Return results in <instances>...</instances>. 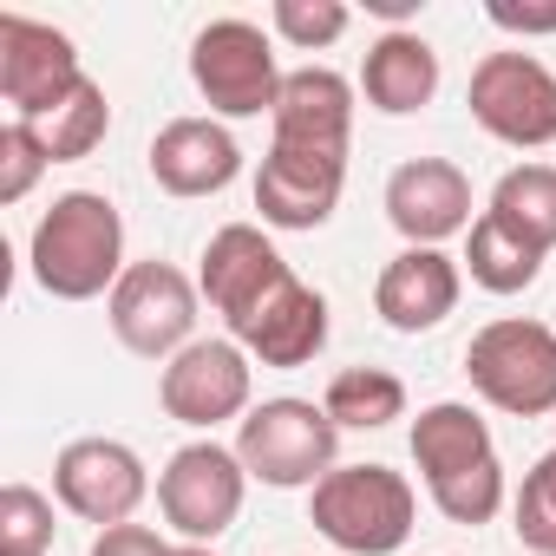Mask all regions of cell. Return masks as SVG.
Segmentation results:
<instances>
[{"label": "cell", "mask_w": 556, "mask_h": 556, "mask_svg": "<svg viewBox=\"0 0 556 556\" xmlns=\"http://www.w3.org/2000/svg\"><path fill=\"white\" fill-rule=\"evenodd\" d=\"M34 282L53 295V302H92L105 289H118V275L131 268L125 262V216L112 197L99 190H66L53 197V210L34 223Z\"/></svg>", "instance_id": "6da1fadb"}, {"label": "cell", "mask_w": 556, "mask_h": 556, "mask_svg": "<svg viewBox=\"0 0 556 556\" xmlns=\"http://www.w3.org/2000/svg\"><path fill=\"white\" fill-rule=\"evenodd\" d=\"M413 510H419L413 484L387 465H334L308 491L315 530L348 556H393L413 536Z\"/></svg>", "instance_id": "7a4b0ae2"}, {"label": "cell", "mask_w": 556, "mask_h": 556, "mask_svg": "<svg viewBox=\"0 0 556 556\" xmlns=\"http://www.w3.org/2000/svg\"><path fill=\"white\" fill-rule=\"evenodd\" d=\"M465 374H471L478 400H491L497 413L543 419V413H556V328L523 321V315H497L471 334Z\"/></svg>", "instance_id": "3957f363"}, {"label": "cell", "mask_w": 556, "mask_h": 556, "mask_svg": "<svg viewBox=\"0 0 556 556\" xmlns=\"http://www.w3.org/2000/svg\"><path fill=\"white\" fill-rule=\"evenodd\" d=\"M334 452H341V426L315 400H262V406H249V419L236 432L242 471L275 491H302V484L315 491L334 471Z\"/></svg>", "instance_id": "277c9868"}, {"label": "cell", "mask_w": 556, "mask_h": 556, "mask_svg": "<svg viewBox=\"0 0 556 556\" xmlns=\"http://www.w3.org/2000/svg\"><path fill=\"white\" fill-rule=\"evenodd\" d=\"M190 79L197 92L210 99V112L223 118H262L282 99V66H275V47L255 21H210L197 40H190Z\"/></svg>", "instance_id": "5b68a950"}, {"label": "cell", "mask_w": 556, "mask_h": 556, "mask_svg": "<svg viewBox=\"0 0 556 556\" xmlns=\"http://www.w3.org/2000/svg\"><path fill=\"white\" fill-rule=\"evenodd\" d=\"M242 491H249V471L216 439L170 452V465L157 471V510L184 543H216L242 517Z\"/></svg>", "instance_id": "8992f818"}, {"label": "cell", "mask_w": 556, "mask_h": 556, "mask_svg": "<svg viewBox=\"0 0 556 556\" xmlns=\"http://www.w3.org/2000/svg\"><path fill=\"white\" fill-rule=\"evenodd\" d=\"M197 282L184 268H170V262H131L125 275H118V289H112V302H105V315H112V334L131 348V354H144V361H177L184 348H190V328H197Z\"/></svg>", "instance_id": "52a82bcc"}, {"label": "cell", "mask_w": 556, "mask_h": 556, "mask_svg": "<svg viewBox=\"0 0 556 556\" xmlns=\"http://www.w3.org/2000/svg\"><path fill=\"white\" fill-rule=\"evenodd\" d=\"M465 99L497 144H517V151L556 144V73L536 53H484Z\"/></svg>", "instance_id": "ba28073f"}, {"label": "cell", "mask_w": 556, "mask_h": 556, "mask_svg": "<svg viewBox=\"0 0 556 556\" xmlns=\"http://www.w3.org/2000/svg\"><path fill=\"white\" fill-rule=\"evenodd\" d=\"M295 282V268L275 255V242L255 229V223H223L216 236H210V249H203V275H197V289H203V302L229 321V341H242L249 334V321L275 302Z\"/></svg>", "instance_id": "9c48e42d"}, {"label": "cell", "mask_w": 556, "mask_h": 556, "mask_svg": "<svg viewBox=\"0 0 556 556\" xmlns=\"http://www.w3.org/2000/svg\"><path fill=\"white\" fill-rule=\"evenodd\" d=\"M86 86L79 47L27 14H0V99L14 105V118L40 125L47 112H60L73 92Z\"/></svg>", "instance_id": "30bf717a"}, {"label": "cell", "mask_w": 556, "mask_h": 556, "mask_svg": "<svg viewBox=\"0 0 556 556\" xmlns=\"http://www.w3.org/2000/svg\"><path fill=\"white\" fill-rule=\"evenodd\" d=\"M53 497L73 517H86L99 530H118L151 497V478H144V458L125 439H73L53 458Z\"/></svg>", "instance_id": "8fae6325"}, {"label": "cell", "mask_w": 556, "mask_h": 556, "mask_svg": "<svg viewBox=\"0 0 556 556\" xmlns=\"http://www.w3.org/2000/svg\"><path fill=\"white\" fill-rule=\"evenodd\" d=\"M249 393H255V374H249V354L236 341H190L177 361H164V380H157L164 413L177 426H197V432L242 419Z\"/></svg>", "instance_id": "7c38bea8"}, {"label": "cell", "mask_w": 556, "mask_h": 556, "mask_svg": "<svg viewBox=\"0 0 556 556\" xmlns=\"http://www.w3.org/2000/svg\"><path fill=\"white\" fill-rule=\"evenodd\" d=\"M341 184H348V157L268 144V157L255 170V210L268 229H321L341 203Z\"/></svg>", "instance_id": "4fadbf2b"}, {"label": "cell", "mask_w": 556, "mask_h": 556, "mask_svg": "<svg viewBox=\"0 0 556 556\" xmlns=\"http://www.w3.org/2000/svg\"><path fill=\"white\" fill-rule=\"evenodd\" d=\"M387 223L406 249H439L445 236L471 229V177L445 157H406L387 177Z\"/></svg>", "instance_id": "5bb4252c"}, {"label": "cell", "mask_w": 556, "mask_h": 556, "mask_svg": "<svg viewBox=\"0 0 556 556\" xmlns=\"http://www.w3.org/2000/svg\"><path fill=\"white\" fill-rule=\"evenodd\" d=\"M268 125H275V144L348 157V138H354V86L334 66H302V73L282 79V99H275Z\"/></svg>", "instance_id": "9a60e30c"}, {"label": "cell", "mask_w": 556, "mask_h": 556, "mask_svg": "<svg viewBox=\"0 0 556 556\" xmlns=\"http://www.w3.org/2000/svg\"><path fill=\"white\" fill-rule=\"evenodd\" d=\"M458 289L465 275L445 249H400L374 282V308L393 334H426L458 308Z\"/></svg>", "instance_id": "2e32d148"}, {"label": "cell", "mask_w": 556, "mask_h": 556, "mask_svg": "<svg viewBox=\"0 0 556 556\" xmlns=\"http://www.w3.org/2000/svg\"><path fill=\"white\" fill-rule=\"evenodd\" d=\"M242 170V144L216 118H170L151 138V177L170 197H216Z\"/></svg>", "instance_id": "e0dca14e"}, {"label": "cell", "mask_w": 556, "mask_h": 556, "mask_svg": "<svg viewBox=\"0 0 556 556\" xmlns=\"http://www.w3.org/2000/svg\"><path fill=\"white\" fill-rule=\"evenodd\" d=\"M236 348L255 354L262 367H308L328 348V302H321V289H308L302 275H295V282L249 321V334Z\"/></svg>", "instance_id": "ac0fdd59"}, {"label": "cell", "mask_w": 556, "mask_h": 556, "mask_svg": "<svg viewBox=\"0 0 556 556\" xmlns=\"http://www.w3.org/2000/svg\"><path fill=\"white\" fill-rule=\"evenodd\" d=\"M361 92H367V105H374V112L406 118V112L432 105V92H439V53H432L419 34L393 27V34H380V40L367 47Z\"/></svg>", "instance_id": "d6986e66"}, {"label": "cell", "mask_w": 556, "mask_h": 556, "mask_svg": "<svg viewBox=\"0 0 556 556\" xmlns=\"http://www.w3.org/2000/svg\"><path fill=\"white\" fill-rule=\"evenodd\" d=\"M484 458H497V445H491V426L465 400H439L413 419V465L426 471V484H439L452 471H471Z\"/></svg>", "instance_id": "ffe728a7"}, {"label": "cell", "mask_w": 556, "mask_h": 556, "mask_svg": "<svg viewBox=\"0 0 556 556\" xmlns=\"http://www.w3.org/2000/svg\"><path fill=\"white\" fill-rule=\"evenodd\" d=\"M465 268H471V282L478 289H491V295H523L536 275H543V249L523 236V229H510L504 216H478L471 223V242H465Z\"/></svg>", "instance_id": "44dd1931"}, {"label": "cell", "mask_w": 556, "mask_h": 556, "mask_svg": "<svg viewBox=\"0 0 556 556\" xmlns=\"http://www.w3.org/2000/svg\"><path fill=\"white\" fill-rule=\"evenodd\" d=\"M328 419L341 432H380L393 419H406V380L387 374V367H341L328 380Z\"/></svg>", "instance_id": "7402d4cb"}, {"label": "cell", "mask_w": 556, "mask_h": 556, "mask_svg": "<svg viewBox=\"0 0 556 556\" xmlns=\"http://www.w3.org/2000/svg\"><path fill=\"white\" fill-rule=\"evenodd\" d=\"M491 216H504L510 229H523L543 255L556 249V164H517L497 177L491 190Z\"/></svg>", "instance_id": "603a6c76"}, {"label": "cell", "mask_w": 556, "mask_h": 556, "mask_svg": "<svg viewBox=\"0 0 556 556\" xmlns=\"http://www.w3.org/2000/svg\"><path fill=\"white\" fill-rule=\"evenodd\" d=\"M40 138H47V151H53V164H79V157H92L99 144H105V131H112V105H105V86L99 79H86L60 112H47L40 125H34Z\"/></svg>", "instance_id": "cb8c5ba5"}, {"label": "cell", "mask_w": 556, "mask_h": 556, "mask_svg": "<svg viewBox=\"0 0 556 556\" xmlns=\"http://www.w3.org/2000/svg\"><path fill=\"white\" fill-rule=\"evenodd\" d=\"M426 491H432V504H439L452 523L478 530V523H491V517L504 510V465H497V458H484V465L452 471V478H439V484H426Z\"/></svg>", "instance_id": "d4e9b609"}, {"label": "cell", "mask_w": 556, "mask_h": 556, "mask_svg": "<svg viewBox=\"0 0 556 556\" xmlns=\"http://www.w3.org/2000/svg\"><path fill=\"white\" fill-rule=\"evenodd\" d=\"M53 549V497L34 484L0 491V556H47Z\"/></svg>", "instance_id": "484cf974"}, {"label": "cell", "mask_w": 556, "mask_h": 556, "mask_svg": "<svg viewBox=\"0 0 556 556\" xmlns=\"http://www.w3.org/2000/svg\"><path fill=\"white\" fill-rule=\"evenodd\" d=\"M510 517H517V543L530 556H556V452H543L523 471V491H517Z\"/></svg>", "instance_id": "4316f807"}, {"label": "cell", "mask_w": 556, "mask_h": 556, "mask_svg": "<svg viewBox=\"0 0 556 556\" xmlns=\"http://www.w3.org/2000/svg\"><path fill=\"white\" fill-rule=\"evenodd\" d=\"M275 34H282L289 47H302V53H321V47H334L341 34H348V8L341 0H275Z\"/></svg>", "instance_id": "83f0119b"}, {"label": "cell", "mask_w": 556, "mask_h": 556, "mask_svg": "<svg viewBox=\"0 0 556 556\" xmlns=\"http://www.w3.org/2000/svg\"><path fill=\"white\" fill-rule=\"evenodd\" d=\"M47 164H53V151H47V138H40L27 118H8V125H0V203H21V197L40 184Z\"/></svg>", "instance_id": "f1b7e54d"}, {"label": "cell", "mask_w": 556, "mask_h": 556, "mask_svg": "<svg viewBox=\"0 0 556 556\" xmlns=\"http://www.w3.org/2000/svg\"><path fill=\"white\" fill-rule=\"evenodd\" d=\"M491 27H504V34H523V40H536V34H556V0H549V8H530V0H523V8H517V0H491Z\"/></svg>", "instance_id": "f546056e"}, {"label": "cell", "mask_w": 556, "mask_h": 556, "mask_svg": "<svg viewBox=\"0 0 556 556\" xmlns=\"http://www.w3.org/2000/svg\"><path fill=\"white\" fill-rule=\"evenodd\" d=\"M92 556H170V543L144 523H118V530H99Z\"/></svg>", "instance_id": "4dcf8cb0"}, {"label": "cell", "mask_w": 556, "mask_h": 556, "mask_svg": "<svg viewBox=\"0 0 556 556\" xmlns=\"http://www.w3.org/2000/svg\"><path fill=\"white\" fill-rule=\"evenodd\" d=\"M419 8V0H367V14H380V21H406Z\"/></svg>", "instance_id": "1f68e13d"}, {"label": "cell", "mask_w": 556, "mask_h": 556, "mask_svg": "<svg viewBox=\"0 0 556 556\" xmlns=\"http://www.w3.org/2000/svg\"><path fill=\"white\" fill-rule=\"evenodd\" d=\"M170 556H210V543H184V549H170Z\"/></svg>", "instance_id": "d6a6232c"}]
</instances>
